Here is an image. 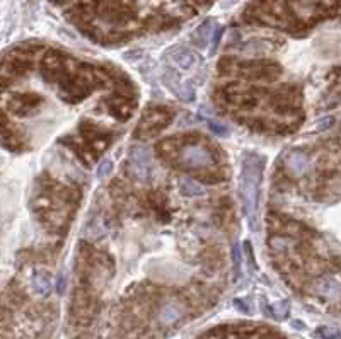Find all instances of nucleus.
I'll return each mask as SVG.
<instances>
[{"instance_id":"f257e3e1","label":"nucleus","mask_w":341,"mask_h":339,"mask_svg":"<svg viewBox=\"0 0 341 339\" xmlns=\"http://www.w3.org/2000/svg\"><path fill=\"white\" fill-rule=\"evenodd\" d=\"M263 160L259 157L246 155L242 162L241 183H239V198H241L244 215L247 216L251 230H258V200L261 188Z\"/></svg>"},{"instance_id":"f03ea898","label":"nucleus","mask_w":341,"mask_h":339,"mask_svg":"<svg viewBox=\"0 0 341 339\" xmlns=\"http://www.w3.org/2000/svg\"><path fill=\"white\" fill-rule=\"evenodd\" d=\"M128 160L133 171L135 178L140 181H149L152 178V171H154V164H152V155L150 152L142 145H135L130 149Z\"/></svg>"},{"instance_id":"7ed1b4c3","label":"nucleus","mask_w":341,"mask_h":339,"mask_svg":"<svg viewBox=\"0 0 341 339\" xmlns=\"http://www.w3.org/2000/svg\"><path fill=\"white\" fill-rule=\"evenodd\" d=\"M181 164L190 167V169H200V167H208L213 162L212 154L201 145H188L181 150Z\"/></svg>"},{"instance_id":"20e7f679","label":"nucleus","mask_w":341,"mask_h":339,"mask_svg":"<svg viewBox=\"0 0 341 339\" xmlns=\"http://www.w3.org/2000/svg\"><path fill=\"white\" fill-rule=\"evenodd\" d=\"M167 57L177 68L181 70H191L196 67L198 63V55L193 50L186 46H174L167 52Z\"/></svg>"},{"instance_id":"39448f33","label":"nucleus","mask_w":341,"mask_h":339,"mask_svg":"<svg viewBox=\"0 0 341 339\" xmlns=\"http://www.w3.org/2000/svg\"><path fill=\"white\" fill-rule=\"evenodd\" d=\"M185 317V307L177 302H167L162 305L159 312V321L164 326H172V324L179 322Z\"/></svg>"},{"instance_id":"423d86ee","label":"nucleus","mask_w":341,"mask_h":339,"mask_svg":"<svg viewBox=\"0 0 341 339\" xmlns=\"http://www.w3.org/2000/svg\"><path fill=\"white\" fill-rule=\"evenodd\" d=\"M287 167L293 176H304L309 171L310 162L307 155L302 154V152H292L287 157Z\"/></svg>"},{"instance_id":"0eeeda50","label":"nucleus","mask_w":341,"mask_h":339,"mask_svg":"<svg viewBox=\"0 0 341 339\" xmlns=\"http://www.w3.org/2000/svg\"><path fill=\"white\" fill-rule=\"evenodd\" d=\"M315 292L319 293L321 297L329 298V300H334L341 295V285L333 278H321V280L315 283Z\"/></svg>"},{"instance_id":"6e6552de","label":"nucleus","mask_w":341,"mask_h":339,"mask_svg":"<svg viewBox=\"0 0 341 339\" xmlns=\"http://www.w3.org/2000/svg\"><path fill=\"white\" fill-rule=\"evenodd\" d=\"M215 22L212 21V19H207L205 22H201L200 26L196 28L195 34H193V39H195V43L198 44L200 48H207L208 41L212 39V34L215 31Z\"/></svg>"},{"instance_id":"1a4fd4ad","label":"nucleus","mask_w":341,"mask_h":339,"mask_svg":"<svg viewBox=\"0 0 341 339\" xmlns=\"http://www.w3.org/2000/svg\"><path fill=\"white\" fill-rule=\"evenodd\" d=\"M31 286L36 295L39 297H48L52 292V285H50L48 276L43 271H34L31 276Z\"/></svg>"},{"instance_id":"9d476101","label":"nucleus","mask_w":341,"mask_h":339,"mask_svg":"<svg viewBox=\"0 0 341 339\" xmlns=\"http://www.w3.org/2000/svg\"><path fill=\"white\" fill-rule=\"evenodd\" d=\"M84 235H85V239H89V240H99V239H103V237L106 235V225H104L103 219L96 216V219L90 220L89 225L85 227Z\"/></svg>"},{"instance_id":"9b49d317","label":"nucleus","mask_w":341,"mask_h":339,"mask_svg":"<svg viewBox=\"0 0 341 339\" xmlns=\"http://www.w3.org/2000/svg\"><path fill=\"white\" fill-rule=\"evenodd\" d=\"M179 191H181V195L191 196V198L205 195V188H203L201 184H198L196 181L191 179V178H181L179 179Z\"/></svg>"},{"instance_id":"f8f14e48","label":"nucleus","mask_w":341,"mask_h":339,"mask_svg":"<svg viewBox=\"0 0 341 339\" xmlns=\"http://www.w3.org/2000/svg\"><path fill=\"white\" fill-rule=\"evenodd\" d=\"M314 336H317L319 339H341V331L336 327L329 326H321L315 329Z\"/></svg>"},{"instance_id":"ddd939ff","label":"nucleus","mask_w":341,"mask_h":339,"mask_svg":"<svg viewBox=\"0 0 341 339\" xmlns=\"http://www.w3.org/2000/svg\"><path fill=\"white\" fill-rule=\"evenodd\" d=\"M183 101H186V103H191V101H195V87H193L191 82H181L179 89H177L176 92Z\"/></svg>"},{"instance_id":"4468645a","label":"nucleus","mask_w":341,"mask_h":339,"mask_svg":"<svg viewBox=\"0 0 341 339\" xmlns=\"http://www.w3.org/2000/svg\"><path fill=\"white\" fill-rule=\"evenodd\" d=\"M162 82H164V85H167L172 92H177V89H179V85H181V80L174 72H167L162 75Z\"/></svg>"},{"instance_id":"2eb2a0df","label":"nucleus","mask_w":341,"mask_h":339,"mask_svg":"<svg viewBox=\"0 0 341 339\" xmlns=\"http://www.w3.org/2000/svg\"><path fill=\"white\" fill-rule=\"evenodd\" d=\"M113 160L111 159H104V160H101V164H99V167H98V178L99 179H106V178H109L111 176V173H113Z\"/></svg>"},{"instance_id":"dca6fc26","label":"nucleus","mask_w":341,"mask_h":339,"mask_svg":"<svg viewBox=\"0 0 341 339\" xmlns=\"http://www.w3.org/2000/svg\"><path fill=\"white\" fill-rule=\"evenodd\" d=\"M288 310H290V307H288V302H275L273 305H271V313L277 319H283V317H287L288 316Z\"/></svg>"},{"instance_id":"f3484780","label":"nucleus","mask_w":341,"mask_h":339,"mask_svg":"<svg viewBox=\"0 0 341 339\" xmlns=\"http://www.w3.org/2000/svg\"><path fill=\"white\" fill-rule=\"evenodd\" d=\"M207 125H208V128H210L213 133L218 135V136H225L229 133L227 126H223L222 123H218V121H215V119H207Z\"/></svg>"},{"instance_id":"a211bd4d","label":"nucleus","mask_w":341,"mask_h":339,"mask_svg":"<svg viewBox=\"0 0 341 339\" xmlns=\"http://www.w3.org/2000/svg\"><path fill=\"white\" fill-rule=\"evenodd\" d=\"M333 125H334L333 116H326V118L319 119L317 123H315V131H326V130H329Z\"/></svg>"},{"instance_id":"6ab92c4d","label":"nucleus","mask_w":341,"mask_h":339,"mask_svg":"<svg viewBox=\"0 0 341 339\" xmlns=\"http://www.w3.org/2000/svg\"><path fill=\"white\" fill-rule=\"evenodd\" d=\"M232 257H234V268H236V275H241V251H239V246L232 247Z\"/></svg>"},{"instance_id":"aec40b11","label":"nucleus","mask_w":341,"mask_h":339,"mask_svg":"<svg viewBox=\"0 0 341 339\" xmlns=\"http://www.w3.org/2000/svg\"><path fill=\"white\" fill-rule=\"evenodd\" d=\"M223 34V29L220 26L215 28V31L212 34V53H215V50L218 48V43H220V38Z\"/></svg>"},{"instance_id":"412c9836","label":"nucleus","mask_w":341,"mask_h":339,"mask_svg":"<svg viewBox=\"0 0 341 339\" xmlns=\"http://www.w3.org/2000/svg\"><path fill=\"white\" fill-rule=\"evenodd\" d=\"M269 244H271L275 251H285L288 246V240H285L283 237H275V239L269 240Z\"/></svg>"},{"instance_id":"4be33fe9","label":"nucleus","mask_w":341,"mask_h":339,"mask_svg":"<svg viewBox=\"0 0 341 339\" xmlns=\"http://www.w3.org/2000/svg\"><path fill=\"white\" fill-rule=\"evenodd\" d=\"M65 286H67V281H65V276H63V275H60V276H58V283H57V290H58L60 295H63Z\"/></svg>"}]
</instances>
